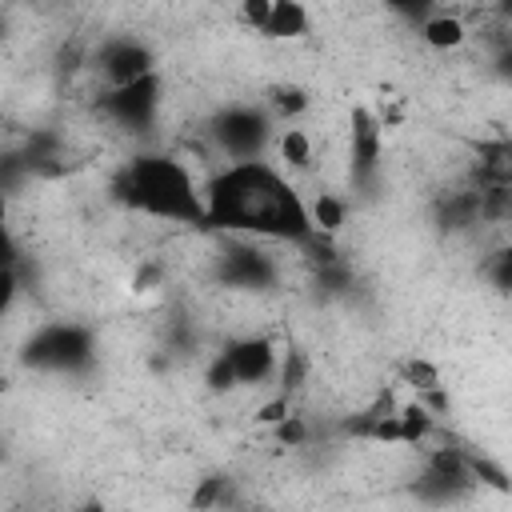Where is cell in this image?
Returning <instances> with one entry per match:
<instances>
[{"label":"cell","mask_w":512,"mask_h":512,"mask_svg":"<svg viewBox=\"0 0 512 512\" xmlns=\"http://www.w3.org/2000/svg\"><path fill=\"white\" fill-rule=\"evenodd\" d=\"M204 228L240 240L296 244V248L320 236L312 228L308 200L268 160L220 164L204 180Z\"/></svg>","instance_id":"6da1fadb"},{"label":"cell","mask_w":512,"mask_h":512,"mask_svg":"<svg viewBox=\"0 0 512 512\" xmlns=\"http://www.w3.org/2000/svg\"><path fill=\"white\" fill-rule=\"evenodd\" d=\"M112 192L120 204L152 220L204 228V184L180 156H168V152L128 156L112 180Z\"/></svg>","instance_id":"7a4b0ae2"},{"label":"cell","mask_w":512,"mask_h":512,"mask_svg":"<svg viewBox=\"0 0 512 512\" xmlns=\"http://www.w3.org/2000/svg\"><path fill=\"white\" fill-rule=\"evenodd\" d=\"M280 372V352L268 336H236L228 340L212 364H208V388L212 392H228V388H256V384H268L272 376Z\"/></svg>","instance_id":"3957f363"},{"label":"cell","mask_w":512,"mask_h":512,"mask_svg":"<svg viewBox=\"0 0 512 512\" xmlns=\"http://www.w3.org/2000/svg\"><path fill=\"white\" fill-rule=\"evenodd\" d=\"M272 124H276V116L268 112V104L264 108H256V104H228V108H220L212 116L208 136H212L216 152L224 156V164L264 160V148L276 144Z\"/></svg>","instance_id":"277c9868"},{"label":"cell","mask_w":512,"mask_h":512,"mask_svg":"<svg viewBox=\"0 0 512 512\" xmlns=\"http://www.w3.org/2000/svg\"><path fill=\"white\" fill-rule=\"evenodd\" d=\"M160 100H164V80H160V72H152V76H140V80L124 84V88H104V92L96 96V108H100V116H108L116 128L140 136V132H148V128L156 124Z\"/></svg>","instance_id":"5b68a950"},{"label":"cell","mask_w":512,"mask_h":512,"mask_svg":"<svg viewBox=\"0 0 512 512\" xmlns=\"http://www.w3.org/2000/svg\"><path fill=\"white\" fill-rule=\"evenodd\" d=\"M28 364L48 372H80L92 364V336L80 324H44L28 340Z\"/></svg>","instance_id":"8992f818"},{"label":"cell","mask_w":512,"mask_h":512,"mask_svg":"<svg viewBox=\"0 0 512 512\" xmlns=\"http://www.w3.org/2000/svg\"><path fill=\"white\" fill-rule=\"evenodd\" d=\"M96 72L104 80V88H124L140 76L156 72V56L148 52V44H140L136 36H112L108 44H100L96 52ZM100 88V92H104Z\"/></svg>","instance_id":"52a82bcc"},{"label":"cell","mask_w":512,"mask_h":512,"mask_svg":"<svg viewBox=\"0 0 512 512\" xmlns=\"http://www.w3.org/2000/svg\"><path fill=\"white\" fill-rule=\"evenodd\" d=\"M384 160V128L368 108H352L348 116V176L352 184L368 188Z\"/></svg>","instance_id":"ba28073f"},{"label":"cell","mask_w":512,"mask_h":512,"mask_svg":"<svg viewBox=\"0 0 512 512\" xmlns=\"http://www.w3.org/2000/svg\"><path fill=\"white\" fill-rule=\"evenodd\" d=\"M476 176L484 188H512V136H492L472 148Z\"/></svg>","instance_id":"9c48e42d"},{"label":"cell","mask_w":512,"mask_h":512,"mask_svg":"<svg viewBox=\"0 0 512 512\" xmlns=\"http://www.w3.org/2000/svg\"><path fill=\"white\" fill-rule=\"evenodd\" d=\"M308 32H312V16H308L304 4H296V0H272L268 24H264L260 36H268V40H300Z\"/></svg>","instance_id":"30bf717a"},{"label":"cell","mask_w":512,"mask_h":512,"mask_svg":"<svg viewBox=\"0 0 512 512\" xmlns=\"http://www.w3.org/2000/svg\"><path fill=\"white\" fill-rule=\"evenodd\" d=\"M420 40L436 52H448V48H460L468 40V24L456 16V12H432L424 24H420Z\"/></svg>","instance_id":"8fae6325"},{"label":"cell","mask_w":512,"mask_h":512,"mask_svg":"<svg viewBox=\"0 0 512 512\" xmlns=\"http://www.w3.org/2000/svg\"><path fill=\"white\" fill-rule=\"evenodd\" d=\"M276 156H280V164H284L288 172H308L312 160H316V144H312V136H308L300 124H288V128H280V136H276Z\"/></svg>","instance_id":"7c38bea8"},{"label":"cell","mask_w":512,"mask_h":512,"mask_svg":"<svg viewBox=\"0 0 512 512\" xmlns=\"http://www.w3.org/2000/svg\"><path fill=\"white\" fill-rule=\"evenodd\" d=\"M308 216H312V228L320 236H336L344 228V220H348V204L336 192H316L308 200Z\"/></svg>","instance_id":"4fadbf2b"},{"label":"cell","mask_w":512,"mask_h":512,"mask_svg":"<svg viewBox=\"0 0 512 512\" xmlns=\"http://www.w3.org/2000/svg\"><path fill=\"white\" fill-rule=\"evenodd\" d=\"M308 104H312V100H308V92H304V88H296V84H288V88H276V92L268 96V112H272L276 120L300 116Z\"/></svg>","instance_id":"5bb4252c"},{"label":"cell","mask_w":512,"mask_h":512,"mask_svg":"<svg viewBox=\"0 0 512 512\" xmlns=\"http://www.w3.org/2000/svg\"><path fill=\"white\" fill-rule=\"evenodd\" d=\"M404 384H412V388H416V396H428V392H440V372H436V364H432V360L412 356V360L404 364Z\"/></svg>","instance_id":"9a60e30c"},{"label":"cell","mask_w":512,"mask_h":512,"mask_svg":"<svg viewBox=\"0 0 512 512\" xmlns=\"http://www.w3.org/2000/svg\"><path fill=\"white\" fill-rule=\"evenodd\" d=\"M484 276H488V284H492L496 292H512V244H504V248H496V252L488 256Z\"/></svg>","instance_id":"2e32d148"},{"label":"cell","mask_w":512,"mask_h":512,"mask_svg":"<svg viewBox=\"0 0 512 512\" xmlns=\"http://www.w3.org/2000/svg\"><path fill=\"white\" fill-rule=\"evenodd\" d=\"M272 436H276L280 444H288V448H300V444L308 440V424H304L300 416H288L284 424H276V428H272Z\"/></svg>","instance_id":"e0dca14e"},{"label":"cell","mask_w":512,"mask_h":512,"mask_svg":"<svg viewBox=\"0 0 512 512\" xmlns=\"http://www.w3.org/2000/svg\"><path fill=\"white\" fill-rule=\"evenodd\" d=\"M268 12H272V0H248V4L240 8V20H244L252 32H264V24H268Z\"/></svg>","instance_id":"ac0fdd59"},{"label":"cell","mask_w":512,"mask_h":512,"mask_svg":"<svg viewBox=\"0 0 512 512\" xmlns=\"http://www.w3.org/2000/svg\"><path fill=\"white\" fill-rule=\"evenodd\" d=\"M80 512H108V508H104V504H100V500H88V504H84V508H80Z\"/></svg>","instance_id":"d6986e66"}]
</instances>
